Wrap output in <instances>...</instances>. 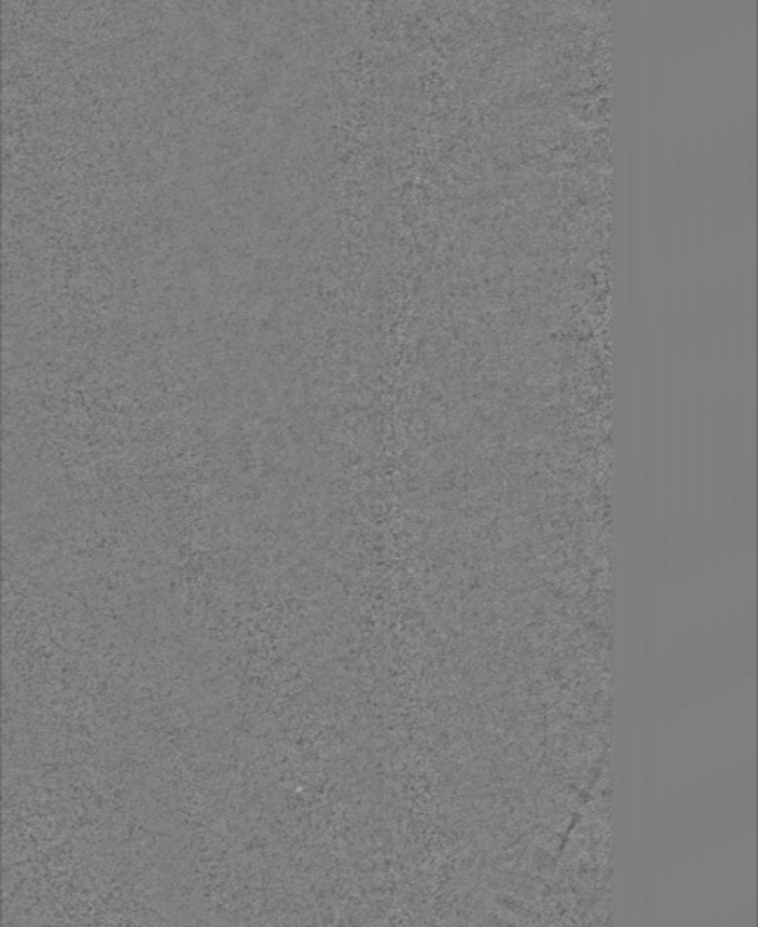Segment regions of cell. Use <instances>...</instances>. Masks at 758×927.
<instances>
[{
	"label": "cell",
	"instance_id": "obj_7",
	"mask_svg": "<svg viewBox=\"0 0 758 927\" xmlns=\"http://www.w3.org/2000/svg\"><path fill=\"white\" fill-rule=\"evenodd\" d=\"M715 475H713V540L719 542L722 531V514H724V495H726V473H724V440H726V406L724 398L719 397L715 406Z\"/></svg>",
	"mask_w": 758,
	"mask_h": 927
},
{
	"label": "cell",
	"instance_id": "obj_6",
	"mask_svg": "<svg viewBox=\"0 0 758 927\" xmlns=\"http://www.w3.org/2000/svg\"><path fill=\"white\" fill-rule=\"evenodd\" d=\"M744 398L737 392L733 401V462H732V506H730V525L732 535H737L740 513L744 511Z\"/></svg>",
	"mask_w": 758,
	"mask_h": 927
},
{
	"label": "cell",
	"instance_id": "obj_1",
	"mask_svg": "<svg viewBox=\"0 0 758 927\" xmlns=\"http://www.w3.org/2000/svg\"><path fill=\"white\" fill-rule=\"evenodd\" d=\"M650 229L660 246L663 259L669 254V223H672V178L663 152L654 142L650 151L649 169Z\"/></svg>",
	"mask_w": 758,
	"mask_h": 927
},
{
	"label": "cell",
	"instance_id": "obj_4",
	"mask_svg": "<svg viewBox=\"0 0 758 927\" xmlns=\"http://www.w3.org/2000/svg\"><path fill=\"white\" fill-rule=\"evenodd\" d=\"M744 215V132L733 127L726 146V216L738 231Z\"/></svg>",
	"mask_w": 758,
	"mask_h": 927
},
{
	"label": "cell",
	"instance_id": "obj_5",
	"mask_svg": "<svg viewBox=\"0 0 758 927\" xmlns=\"http://www.w3.org/2000/svg\"><path fill=\"white\" fill-rule=\"evenodd\" d=\"M708 187L711 227L716 236H722L726 227V143L721 132L711 138L708 149Z\"/></svg>",
	"mask_w": 758,
	"mask_h": 927
},
{
	"label": "cell",
	"instance_id": "obj_11",
	"mask_svg": "<svg viewBox=\"0 0 758 927\" xmlns=\"http://www.w3.org/2000/svg\"><path fill=\"white\" fill-rule=\"evenodd\" d=\"M715 326L716 348L724 356L730 345V314H727V292L724 283L719 285L716 289Z\"/></svg>",
	"mask_w": 758,
	"mask_h": 927
},
{
	"label": "cell",
	"instance_id": "obj_10",
	"mask_svg": "<svg viewBox=\"0 0 758 927\" xmlns=\"http://www.w3.org/2000/svg\"><path fill=\"white\" fill-rule=\"evenodd\" d=\"M675 326H677V343H679L680 350L690 354L696 328H693V312H691V299L688 292H683V296H680L679 312L675 315Z\"/></svg>",
	"mask_w": 758,
	"mask_h": 927
},
{
	"label": "cell",
	"instance_id": "obj_2",
	"mask_svg": "<svg viewBox=\"0 0 758 927\" xmlns=\"http://www.w3.org/2000/svg\"><path fill=\"white\" fill-rule=\"evenodd\" d=\"M691 227L699 246L710 231V187H708V147L699 138L690 152Z\"/></svg>",
	"mask_w": 758,
	"mask_h": 927
},
{
	"label": "cell",
	"instance_id": "obj_12",
	"mask_svg": "<svg viewBox=\"0 0 758 927\" xmlns=\"http://www.w3.org/2000/svg\"><path fill=\"white\" fill-rule=\"evenodd\" d=\"M697 310H699V350H701L702 356H708L711 348V317L707 287H702L701 292H699Z\"/></svg>",
	"mask_w": 758,
	"mask_h": 927
},
{
	"label": "cell",
	"instance_id": "obj_8",
	"mask_svg": "<svg viewBox=\"0 0 758 927\" xmlns=\"http://www.w3.org/2000/svg\"><path fill=\"white\" fill-rule=\"evenodd\" d=\"M755 121L749 120L748 129L744 132V207L748 209L751 220H755V204H757V152H755Z\"/></svg>",
	"mask_w": 758,
	"mask_h": 927
},
{
	"label": "cell",
	"instance_id": "obj_9",
	"mask_svg": "<svg viewBox=\"0 0 758 927\" xmlns=\"http://www.w3.org/2000/svg\"><path fill=\"white\" fill-rule=\"evenodd\" d=\"M733 334H735L737 350L743 354L748 345V298H746V289L740 278L735 281V290H733Z\"/></svg>",
	"mask_w": 758,
	"mask_h": 927
},
{
	"label": "cell",
	"instance_id": "obj_3",
	"mask_svg": "<svg viewBox=\"0 0 758 927\" xmlns=\"http://www.w3.org/2000/svg\"><path fill=\"white\" fill-rule=\"evenodd\" d=\"M672 212L679 234L680 254H686L691 242V190H690V151L680 143L675 157L674 182H672Z\"/></svg>",
	"mask_w": 758,
	"mask_h": 927
}]
</instances>
